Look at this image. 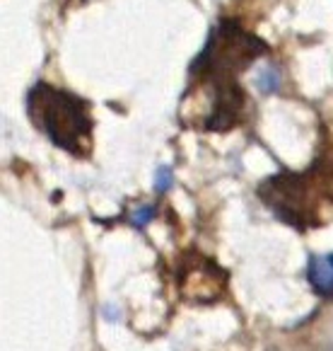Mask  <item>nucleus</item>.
Listing matches in <instances>:
<instances>
[{
	"mask_svg": "<svg viewBox=\"0 0 333 351\" xmlns=\"http://www.w3.org/2000/svg\"><path fill=\"white\" fill-rule=\"evenodd\" d=\"M172 182V170L170 167H159L157 170V191H167Z\"/></svg>",
	"mask_w": 333,
	"mask_h": 351,
	"instance_id": "nucleus-4",
	"label": "nucleus"
},
{
	"mask_svg": "<svg viewBox=\"0 0 333 351\" xmlns=\"http://www.w3.org/2000/svg\"><path fill=\"white\" fill-rule=\"evenodd\" d=\"M307 279L319 295H323V298H333V252L331 254H319V257L309 259Z\"/></svg>",
	"mask_w": 333,
	"mask_h": 351,
	"instance_id": "nucleus-3",
	"label": "nucleus"
},
{
	"mask_svg": "<svg viewBox=\"0 0 333 351\" xmlns=\"http://www.w3.org/2000/svg\"><path fill=\"white\" fill-rule=\"evenodd\" d=\"M155 216V211H152V208H140V211L138 213H135V216H133V226H145V223H148L150 221V218H152Z\"/></svg>",
	"mask_w": 333,
	"mask_h": 351,
	"instance_id": "nucleus-5",
	"label": "nucleus"
},
{
	"mask_svg": "<svg viewBox=\"0 0 333 351\" xmlns=\"http://www.w3.org/2000/svg\"><path fill=\"white\" fill-rule=\"evenodd\" d=\"M27 114L53 145L72 155H88L92 117L85 99L46 83H36L27 97Z\"/></svg>",
	"mask_w": 333,
	"mask_h": 351,
	"instance_id": "nucleus-1",
	"label": "nucleus"
},
{
	"mask_svg": "<svg viewBox=\"0 0 333 351\" xmlns=\"http://www.w3.org/2000/svg\"><path fill=\"white\" fill-rule=\"evenodd\" d=\"M258 53H263V44L256 36L225 25L211 36L205 51L200 53V71L215 85H235L237 73L244 71Z\"/></svg>",
	"mask_w": 333,
	"mask_h": 351,
	"instance_id": "nucleus-2",
	"label": "nucleus"
}]
</instances>
